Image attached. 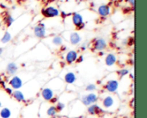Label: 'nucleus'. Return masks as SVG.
<instances>
[{
	"mask_svg": "<svg viewBox=\"0 0 147 118\" xmlns=\"http://www.w3.org/2000/svg\"><path fill=\"white\" fill-rule=\"evenodd\" d=\"M46 113H47V116L48 117H56V115L58 114V111L56 110V107L54 105H51L50 106H48V108L47 109L46 111Z\"/></svg>",
	"mask_w": 147,
	"mask_h": 118,
	"instance_id": "18",
	"label": "nucleus"
},
{
	"mask_svg": "<svg viewBox=\"0 0 147 118\" xmlns=\"http://www.w3.org/2000/svg\"><path fill=\"white\" fill-rule=\"evenodd\" d=\"M71 20H72V23L73 25L77 27L78 30H81L84 27L85 24L84 23V18L81 15V14L79 13H73L72 16H71Z\"/></svg>",
	"mask_w": 147,
	"mask_h": 118,
	"instance_id": "6",
	"label": "nucleus"
},
{
	"mask_svg": "<svg viewBox=\"0 0 147 118\" xmlns=\"http://www.w3.org/2000/svg\"><path fill=\"white\" fill-rule=\"evenodd\" d=\"M9 85L13 90H19L22 87L23 82H22V80L19 76L15 75L9 81Z\"/></svg>",
	"mask_w": 147,
	"mask_h": 118,
	"instance_id": "9",
	"label": "nucleus"
},
{
	"mask_svg": "<svg viewBox=\"0 0 147 118\" xmlns=\"http://www.w3.org/2000/svg\"><path fill=\"white\" fill-rule=\"evenodd\" d=\"M41 13L47 18H53V17L59 16L60 15L59 10L53 6H48V7L43 9L41 10Z\"/></svg>",
	"mask_w": 147,
	"mask_h": 118,
	"instance_id": "4",
	"label": "nucleus"
},
{
	"mask_svg": "<svg viewBox=\"0 0 147 118\" xmlns=\"http://www.w3.org/2000/svg\"><path fill=\"white\" fill-rule=\"evenodd\" d=\"M3 22H4L8 27H9V26H11L12 23L14 22V18H13L11 15H6V16L3 18Z\"/></svg>",
	"mask_w": 147,
	"mask_h": 118,
	"instance_id": "23",
	"label": "nucleus"
},
{
	"mask_svg": "<svg viewBox=\"0 0 147 118\" xmlns=\"http://www.w3.org/2000/svg\"><path fill=\"white\" fill-rule=\"evenodd\" d=\"M83 61H84V56H83V55H80V56H78V58H77V61H76V62H77L78 63H82Z\"/></svg>",
	"mask_w": 147,
	"mask_h": 118,
	"instance_id": "27",
	"label": "nucleus"
},
{
	"mask_svg": "<svg viewBox=\"0 0 147 118\" xmlns=\"http://www.w3.org/2000/svg\"><path fill=\"white\" fill-rule=\"evenodd\" d=\"M92 47L96 51H103L108 47V42L103 38H96L92 42Z\"/></svg>",
	"mask_w": 147,
	"mask_h": 118,
	"instance_id": "2",
	"label": "nucleus"
},
{
	"mask_svg": "<svg viewBox=\"0 0 147 118\" xmlns=\"http://www.w3.org/2000/svg\"><path fill=\"white\" fill-rule=\"evenodd\" d=\"M2 107V103H1V101H0V108Z\"/></svg>",
	"mask_w": 147,
	"mask_h": 118,
	"instance_id": "37",
	"label": "nucleus"
},
{
	"mask_svg": "<svg viewBox=\"0 0 147 118\" xmlns=\"http://www.w3.org/2000/svg\"><path fill=\"white\" fill-rule=\"evenodd\" d=\"M50 103L53 104V105H56L58 103V98L57 97H53L51 100H50Z\"/></svg>",
	"mask_w": 147,
	"mask_h": 118,
	"instance_id": "28",
	"label": "nucleus"
},
{
	"mask_svg": "<svg viewBox=\"0 0 147 118\" xmlns=\"http://www.w3.org/2000/svg\"><path fill=\"white\" fill-rule=\"evenodd\" d=\"M96 85L94 83H90L85 87V91L89 92V93H94L96 90Z\"/></svg>",
	"mask_w": 147,
	"mask_h": 118,
	"instance_id": "24",
	"label": "nucleus"
},
{
	"mask_svg": "<svg viewBox=\"0 0 147 118\" xmlns=\"http://www.w3.org/2000/svg\"><path fill=\"white\" fill-rule=\"evenodd\" d=\"M103 88L109 93H115L117 92L118 88H119V81H118V80H115V79L109 80L104 84Z\"/></svg>",
	"mask_w": 147,
	"mask_h": 118,
	"instance_id": "3",
	"label": "nucleus"
},
{
	"mask_svg": "<svg viewBox=\"0 0 147 118\" xmlns=\"http://www.w3.org/2000/svg\"><path fill=\"white\" fill-rule=\"evenodd\" d=\"M4 91L7 93V94H9V95H12V93H13V92H14V90L11 88V87H5L4 88Z\"/></svg>",
	"mask_w": 147,
	"mask_h": 118,
	"instance_id": "26",
	"label": "nucleus"
},
{
	"mask_svg": "<svg viewBox=\"0 0 147 118\" xmlns=\"http://www.w3.org/2000/svg\"><path fill=\"white\" fill-rule=\"evenodd\" d=\"M87 112L90 116H101L105 113V111L97 104H93L88 106Z\"/></svg>",
	"mask_w": 147,
	"mask_h": 118,
	"instance_id": "5",
	"label": "nucleus"
},
{
	"mask_svg": "<svg viewBox=\"0 0 147 118\" xmlns=\"http://www.w3.org/2000/svg\"><path fill=\"white\" fill-rule=\"evenodd\" d=\"M130 107H131V108H134V98L132 99V100H131V102H130Z\"/></svg>",
	"mask_w": 147,
	"mask_h": 118,
	"instance_id": "31",
	"label": "nucleus"
},
{
	"mask_svg": "<svg viewBox=\"0 0 147 118\" xmlns=\"http://www.w3.org/2000/svg\"><path fill=\"white\" fill-rule=\"evenodd\" d=\"M98 95L95 93H89L88 94L83 95L81 97V102L85 106H89L90 105L96 104L98 101Z\"/></svg>",
	"mask_w": 147,
	"mask_h": 118,
	"instance_id": "1",
	"label": "nucleus"
},
{
	"mask_svg": "<svg viewBox=\"0 0 147 118\" xmlns=\"http://www.w3.org/2000/svg\"><path fill=\"white\" fill-rule=\"evenodd\" d=\"M117 62V57L114 53H109L105 57V64L108 67L114 66Z\"/></svg>",
	"mask_w": 147,
	"mask_h": 118,
	"instance_id": "14",
	"label": "nucleus"
},
{
	"mask_svg": "<svg viewBox=\"0 0 147 118\" xmlns=\"http://www.w3.org/2000/svg\"><path fill=\"white\" fill-rule=\"evenodd\" d=\"M126 1H127V2L130 3V5H131V6L134 7V4H135V0H126Z\"/></svg>",
	"mask_w": 147,
	"mask_h": 118,
	"instance_id": "30",
	"label": "nucleus"
},
{
	"mask_svg": "<svg viewBox=\"0 0 147 118\" xmlns=\"http://www.w3.org/2000/svg\"><path fill=\"white\" fill-rule=\"evenodd\" d=\"M55 107H56V110H57V111L59 113V112H61V111H64V109L65 108V105L64 103H62V102H58L56 104Z\"/></svg>",
	"mask_w": 147,
	"mask_h": 118,
	"instance_id": "25",
	"label": "nucleus"
},
{
	"mask_svg": "<svg viewBox=\"0 0 147 118\" xmlns=\"http://www.w3.org/2000/svg\"><path fill=\"white\" fill-rule=\"evenodd\" d=\"M11 39H12V37H11V34L9 33V32H5L1 39V42L3 44H7L8 42H9L11 40Z\"/></svg>",
	"mask_w": 147,
	"mask_h": 118,
	"instance_id": "21",
	"label": "nucleus"
},
{
	"mask_svg": "<svg viewBox=\"0 0 147 118\" xmlns=\"http://www.w3.org/2000/svg\"><path fill=\"white\" fill-rule=\"evenodd\" d=\"M102 105L105 110H111L115 105V99L113 95H107L102 99Z\"/></svg>",
	"mask_w": 147,
	"mask_h": 118,
	"instance_id": "7",
	"label": "nucleus"
},
{
	"mask_svg": "<svg viewBox=\"0 0 147 118\" xmlns=\"http://www.w3.org/2000/svg\"><path fill=\"white\" fill-rule=\"evenodd\" d=\"M98 54H99L100 56H102V55L104 54V52H103V51H99V52H98Z\"/></svg>",
	"mask_w": 147,
	"mask_h": 118,
	"instance_id": "34",
	"label": "nucleus"
},
{
	"mask_svg": "<svg viewBox=\"0 0 147 118\" xmlns=\"http://www.w3.org/2000/svg\"><path fill=\"white\" fill-rule=\"evenodd\" d=\"M69 40H70V43L73 45H78L81 40H82V38L80 36V34L78 33V32H72L70 33V36H69Z\"/></svg>",
	"mask_w": 147,
	"mask_h": 118,
	"instance_id": "13",
	"label": "nucleus"
},
{
	"mask_svg": "<svg viewBox=\"0 0 147 118\" xmlns=\"http://www.w3.org/2000/svg\"><path fill=\"white\" fill-rule=\"evenodd\" d=\"M18 70V66L16 63H9L6 66V73L9 75H15Z\"/></svg>",
	"mask_w": 147,
	"mask_h": 118,
	"instance_id": "15",
	"label": "nucleus"
},
{
	"mask_svg": "<svg viewBox=\"0 0 147 118\" xmlns=\"http://www.w3.org/2000/svg\"><path fill=\"white\" fill-rule=\"evenodd\" d=\"M97 12L100 16L102 17H107L110 15L111 13V8L108 4H102L98 7Z\"/></svg>",
	"mask_w": 147,
	"mask_h": 118,
	"instance_id": "12",
	"label": "nucleus"
},
{
	"mask_svg": "<svg viewBox=\"0 0 147 118\" xmlns=\"http://www.w3.org/2000/svg\"><path fill=\"white\" fill-rule=\"evenodd\" d=\"M127 44L128 45H133L134 44V38H130L129 40H127Z\"/></svg>",
	"mask_w": 147,
	"mask_h": 118,
	"instance_id": "29",
	"label": "nucleus"
},
{
	"mask_svg": "<svg viewBox=\"0 0 147 118\" xmlns=\"http://www.w3.org/2000/svg\"><path fill=\"white\" fill-rule=\"evenodd\" d=\"M52 42L54 45L56 46H60L63 45V38L59 35H56L52 39Z\"/></svg>",
	"mask_w": 147,
	"mask_h": 118,
	"instance_id": "20",
	"label": "nucleus"
},
{
	"mask_svg": "<svg viewBox=\"0 0 147 118\" xmlns=\"http://www.w3.org/2000/svg\"><path fill=\"white\" fill-rule=\"evenodd\" d=\"M78 57V51H76L74 50H71L65 55V62L68 64H72V63H74L77 61Z\"/></svg>",
	"mask_w": 147,
	"mask_h": 118,
	"instance_id": "11",
	"label": "nucleus"
},
{
	"mask_svg": "<svg viewBox=\"0 0 147 118\" xmlns=\"http://www.w3.org/2000/svg\"><path fill=\"white\" fill-rule=\"evenodd\" d=\"M87 49V45H86V44L84 43V44H83V45L81 46V50L82 51H85Z\"/></svg>",
	"mask_w": 147,
	"mask_h": 118,
	"instance_id": "32",
	"label": "nucleus"
},
{
	"mask_svg": "<svg viewBox=\"0 0 147 118\" xmlns=\"http://www.w3.org/2000/svg\"><path fill=\"white\" fill-rule=\"evenodd\" d=\"M0 117L1 118H10L11 117V111L9 108L3 107L0 111Z\"/></svg>",
	"mask_w": 147,
	"mask_h": 118,
	"instance_id": "19",
	"label": "nucleus"
},
{
	"mask_svg": "<svg viewBox=\"0 0 147 118\" xmlns=\"http://www.w3.org/2000/svg\"><path fill=\"white\" fill-rule=\"evenodd\" d=\"M73 118H84L83 116H78V117H73Z\"/></svg>",
	"mask_w": 147,
	"mask_h": 118,
	"instance_id": "36",
	"label": "nucleus"
},
{
	"mask_svg": "<svg viewBox=\"0 0 147 118\" xmlns=\"http://www.w3.org/2000/svg\"><path fill=\"white\" fill-rule=\"evenodd\" d=\"M41 97L45 101L50 102V100L54 97V93L52 88L45 87L41 90Z\"/></svg>",
	"mask_w": 147,
	"mask_h": 118,
	"instance_id": "10",
	"label": "nucleus"
},
{
	"mask_svg": "<svg viewBox=\"0 0 147 118\" xmlns=\"http://www.w3.org/2000/svg\"><path fill=\"white\" fill-rule=\"evenodd\" d=\"M117 75L120 78H123L125 76H127V75H129V69H121L120 70L117 71Z\"/></svg>",
	"mask_w": 147,
	"mask_h": 118,
	"instance_id": "22",
	"label": "nucleus"
},
{
	"mask_svg": "<svg viewBox=\"0 0 147 118\" xmlns=\"http://www.w3.org/2000/svg\"><path fill=\"white\" fill-rule=\"evenodd\" d=\"M64 80L67 84H73L77 81V76L73 72H68L65 75Z\"/></svg>",
	"mask_w": 147,
	"mask_h": 118,
	"instance_id": "17",
	"label": "nucleus"
},
{
	"mask_svg": "<svg viewBox=\"0 0 147 118\" xmlns=\"http://www.w3.org/2000/svg\"><path fill=\"white\" fill-rule=\"evenodd\" d=\"M4 83H5V82H4L3 81H0V85H1L3 88H5V87H5V85H4Z\"/></svg>",
	"mask_w": 147,
	"mask_h": 118,
	"instance_id": "33",
	"label": "nucleus"
},
{
	"mask_svg": "<svg viewBox=\"0 0 147 118\" xmlns=\"http://www.w3.org/2000/svg\"><path fill=\"white\" fill-rule=\"evenodd\" d=\"M13 99L15 100H16L17 102H20V103H22V102H26V98H25V95L23 94L22 92L19 91V90H14L12 95Z\"/></svg>",
	"mask_w": 147,
	"mask_h": 118,
	"instance_id": "16",
	"label": "nucleus"
},
{
	"mask_svg": "<svg viewBox=\"0 0 147 118\" xmlns=\"http://www.w3.org/2000/svg\"><path fill=\"white\" fill-rule=\"evenodd\" d=\"M3 49L0 47V56H1V54L3 53Z\"/></svg>",
	"mask_w": 147,
	"mask_h": 118,
	"instance_id": "35",
	"label": "nucleus"
},
{
	"mask_svg": "<svg viewBox=\"0 0 147 118\" xmlns=\"http://www.w3.org/2000/svg\"><path fill=\"white\" fill-rule=\"evenodd\" d=\"M34 35L39 38V39H43L46 37L47 34V31H46V25L43 22H40L38 23L34 28Z\"/></svg>",
	"mask_w": 147,
	"mask_h": 118,
	"instance_id": "8",
	"label": "nucleus"
},
{
	"mask_svg": "<svg viewBox=\"0 0 147 118\" xmlns=\"http://www.w3.org/2000/svg\"><path fill=\"white\" fill-rule=\"evenodd\" d=\"M48 118H57L56 117H48Z\"/></svg>",
	"mask_w": 147,
	"mask_h": 118,
	"instance_id": "38",
	"label": "nucleus"
}]
</instances>
